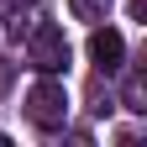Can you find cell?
<instances>
[{"label":"cell","mask_w":147,"mask_h":147,"mask_svg":"<svg viewBox=\"0 0 147 147\" xmlns=\"http://www.w3.org/2000/svg\"><path fill=\"white\" fill-rule=\"evenodd\" d=\"M26 121L42 126V131H58L68 121V89L53 79V74H42V79L26 89Z\"/></svg>","instance_id":"cell-1"},{"label":"cell","mask_w":147,"mask_h":147,"mask_svg":"<svg viewBox=\"0 0 147 147\" xmlns=\"http://www.w3.org/2000/svg\"><path fill=\"white\" fill-rule=\"evenodd\" d=\"M68 11L79 16V21H105V11H110V0H68Z\"/></svg>","instance_id":"cell-6"},{"label":"cell","mask_w":147,"mask_h":147,"mask_svg":"<svg viewBox=\"0 0 147 147\" xmlns=\"http://www.w3.org/2000/svg\"><path fill=\"white\" fill-rule=\"evenodd\" d=\"M37 21H47V11H42V0H26V11L16 5L5 16V37H11V42H26V37L37 32Z\"/></svg>","instance_id":"cell-4"},{"label":"cell","mask_w":147,"mask_h":147,"mask_svg":"<svg viewBox=\"0 0 147 147\" xmlns=\"http://www.w3.org/2000/svg\"><path fill=\"white\" fill-rule=\"evenodd\" d=\"M121 105L131 110V116H147V74H131V79H126V95H121Z\"/></svg>","instance_id":"cell-5"},{"label":"cell","mask_w":147,"mask_h":147,"mask_svg":"<svg viewBox=\"0 0 147 147\" xmlns=\"http://www.w3.org/2000/svg\"><path fill=\"white\" fill-rule=\"evenodd\" d=\"M126 58V42H121V32H110V26H95L89 32V63H95L100 74H116Z\"/></svg>","instance_id":"cell-3"},{"label":"cell","mask_w":147,"mask_h":147,"mask_svg":"<svg viewBox=\"0 0 147 147\" xmlns=\"http://www.w3.org/2000/svg\"><path fill=\"white\" fill-rule=\"evenodd\" d=\"M26 63L37 74H63L68 68V37H63V26L37 21V32L26 37Z\"/></svg>","instance_id":"cell-2"}]
</instances>
